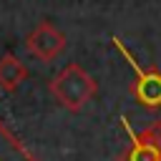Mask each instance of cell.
Listing matches in <instances>:
<instances>
[{"label":"cell","instance_id":"6da1fadb","mask_svg":"<svg viewBox=\"0 0 161 161\" xmlns=\"http://www.w3.org/2000/svg\"><path fill=\"white\" fill-rule=\"evenodd\" d=\"M48 88H50L53 98L73 113H78L98 91L93 75L78 63H68L60 73H55L53 80L48 83Z\"/></svg>","mask_w":161,"mask_h":161},{"label":"cell","instance_id":"7a4b0ae2","mask_svg":"<svg viewBox=\"0 0 161 161\" xmlns=\"http://www.w3.org/2000/svg\"><path fill=\"white\" fill-rule=\"evenodd\" d=\"M116 50L128 60V65L133 68V80H131V96L136 98V103H141L143 108H161V70L153 65H141L131 50L121 43V38H111Z\"/></svg>","mask_w":161,"mask_h":161},{"label":"cell","instance_id":"3957f363","mask_svg":"<svg viewBox=\"0 0 161 161\" xmlns=\"http://www.w3.org/2000/svg\"><path fill=\"white\" fill-rule=\"evenodd\" d=\"M128 131V146L118 161H161V121H153L143 131Z\"/></svg>","mask_w":161,"mask_h":161},{"label":"cell","instance_id":"277c9868","mask_svg":"<svg viewBox=\"0 0 161 161\" xmlns=\"http://www.w3.org/2000/svg\"><path fill=\"white\" fill-rule=\"evenodd\" d=\"M63 48H65V35H63L50 20L38 23V25L28 33V38H25V50H28L30 55H35L38 60H43V63L55 60V58L63 53Z\"/></svg>","mask_w":161,"mask_h":161},{"label":"cell","instance_id":"5b68a950","mask_svg":"<svg viewBox=\"0 0 161 161\" xmlns=\"http://www.w3.org/2000/svg\"><path fill=\"white\" fill-rule=\"evenodd\" d=\"M0 161H40V158L0 121Z\"/></svg>","mask_w":161,"mask_h":161},{"label":"cell","instance_id":"8992f818","mask_svg":"<svg viewBox=\"0 0 161 161\" xmlns=\"http://www.w3.org/2000/svg\"><path fill=\"white\" fill-rule=\"evenodd\" d=\"M25 78H28V68L23 65V60H18L13 53L0 58V88L5 93L18 91Z\"/></svg>","mask_w":161,"mask_h":161}]
</instances>
